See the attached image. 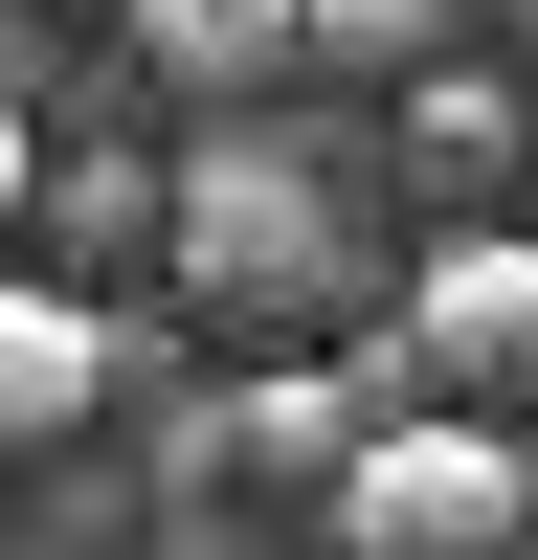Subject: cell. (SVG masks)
Listing matches in <instances>:
<instances>
[{
    "instance_id": "cell-1",
    "label": "cell",
    "mask_w": 538,
    "mask_h": 560,
    "mask_svg": "<svg viewBox=\"0 0 538 560\" xmlns=\"http://www.w3.org/2000/svg\"><path fill=\"white\" fill-rule=\"evenodd\" d=\"M314 516H337L359 560H516L538 471H516V448L471 427V404H382V427H359V471L314 493Z\"/></svg>"
},
{
    "instance_id": "cell-2",
    "label": "cell",
    "mask_w": 538,
    "mask_h": 560,
    "mask_svg": "<svg viewBox=\"0 0 538 560\" xmlns=\"http://www.w3.org/2000/svg\"><path fill=\"white\" fill-rule=\"evenodd\" d=\"M538 382V224H448L404 292V404H516Z\"/></svg>"
},
{
    "instance_id": "cell-3",
    "label": "cell",
    "mask_w": 538,
    "mask_h": 560,
    "mask_svg": "<svg viewBox=\"0 0 538 560\" xmlns=\"http://www.w3.org/2000/svg\"><path fill=\"white\" fill-rule=\"evenodd\" d=\"M157 247L202 292H314V158L292 135H202V179L157 202Z\"/></svg>"
},
{
    "instance_id": "cell-4",
    "label": "cell",
    "mask_w": 538,
    "mask_h": 560,
    "mask_svg": "<svg viewBox=\"0 0 538 560\" xmlns=\"http://www.w3.org/2000/svg\"><path fill=\"white\" fill-rule=\"evenodd\" d=\"M113 314H90V292H45V269H0V448H68L90 427V404H113Z\"/></svg>"
},
{
    "instance_id": "cell-5",
    "label": "cell",
    "mask_w": 538,
    "mask_h": 560,
    "mask_svg": "<svg viewBox=\"0 0 538 560\" xmlns=\"http://www.w3.org/2000/svg\"><path fill=\"white\" fill-rule=\"evenodd\" d=\"M134 68L202 90V113H247L269 68H314V0H134Z\"/></svg>"
},
{
    "instance_id": "cell-6",
    "label": "cell",
    "mask_w": 538,
    "mask_h": 560,
    "mask_svg": "<svg viewBox=\"0 0 538 560\" xmlns=\"http://www.w3.org/2000/svg\"><path fill=\"white\" fill-rule=\"evenodd\" d=\"M516 158H538V90H493V68H404V179H426L448 224H471Z\"/></svg>"
},
{
    "instance_id": "cell-7",
    "label": "cell",
    "mask_w": 538,
    "mask_h": 560,
    "mask_svg": "<svg viewBox=\"0 0 538 560\" xmlns=\"http://www.w3.org/2000/svg\"><path fill=\"white\" fill-rule=\"evenodd\" d=\"M448 23H471V0H314V68L404 90V68H448Z\"/></svg>"
},
{
    "instance_id": "cell-8",
    "label": "cell",
    "mask_w": 538,
    "mask_h": 560,
    "mask_svg": "<svg viewBox=\"0 0 538 560\" xmlns=\"http://www.w3.org/2000/svg\"><path fill=\"white\" fill-rule=\"evenodd\" d=\"M23 202H45V135H23V90H0V247H23Z\"/></svg>"
},
{
    "instance_id": "cell-9",
    "label": "cell",
    "mask_w": 538,
    "mask_h": 560,
    "mask_svg": "<svg viewBox=\"0 0 538 560\" xmlns=\"http://www.w3.org/2000/svg\"><path fill=\"white\" fill-rule=\"evenodd\" d=\"M0 23H45V0H0Z\"/></svg>"
},
{
    "instance_id": "cell-10",
    "label": "cell",
    "mask_w": 538,
    "mask_h": 560,
    "mask_svg": "<svg viewBox=\"0 0 538 560\" xmlns=\"http://www.w3.org/2000/svg\"><path fill=\"white\" fill-rule=\"evenodd\" d=\"M516 23H538V0H516Z\"/></svg>"
}]
</instances>
